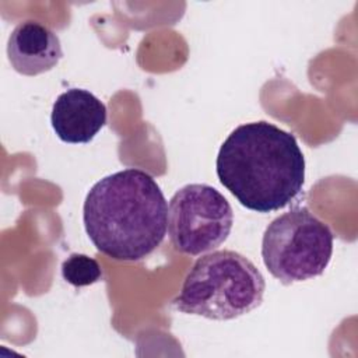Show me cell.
Here are the masks:
<instances>
[{"label":"cell","instance_id":"obj_6","mask_svg":"<svg viewBox=\"0 0 358 358\" xmlns=\"http://www.w3.org/2000/svg\"><path fill=\"white\" fill-rule=\"evenodd\" d=\"M56 136L70 144L90 143L106 123V106L92 92L70 88L62 92L50 113Z\"/></svg>","mask_w":358,"mask_h":358},{"label":"cell","instance_id":"obj_5","mask_svg":"<svg viewBox=\"0 0 358 358\" xmlns=\"http://www.w3.org/2000/svg\"><path fill=\"white\" fill-rule=\"evenodd\" d=\"M232 224L229 201L210 185H186L169 200L166 229L173 248L180 253L197 256L221 246Z\"/></svg>","mask_w":358,"mask_h":358},{"label":"cell","instance_id":"obj_2","mask_svg":"<svg viewBox=\"0 0 358 358\" xmlns=\"http://www.w3.org/2000/svg\"><path fill=\"white\" fill-rule=\"evenodd\" d=\"M83 221L88 238L103 255L137 262L151 255L168 228V204L154 178L126 168L98 180L87 193Z\"/></svg>","mask_w":358,"mask_h":358},{"label":"cell","instance_id":"obj_3","mask_svg":"<svg viewBox=\"0 0 358 358\" xmlns=\"http://www.w3.org/2000/svg\"><path fill=\"white\" fill-rule=\"evenodd\" d=\"M266 281L243 255L215 250L199 257L172 301L183 313L211 320H232L263 302Z\"/></svg>","mask_w":358,"mask_h":358},{"label":"cell","instance_id":"obj_1","mask_svg":"<svg viewBox=\"0 0 358 358\" xmlns=\"http://www.w3.org/2000/svg\"><path fill=\"white\" fill-rule=\"evenodd\" d=\"M215 171L221 185L257 213L284 208L305 183V158L295 136L266 120L235 127L220 147Z\"/></svg>","mask_w":358,"mask_h":358},{"label":"cell","instance_id":"obj_8","mask_svg":"<svg viewBox=\"0 0 358 358\" xmlns=\"http://www.w3.org/2000/svg\"><path fill=\"white\" fill-rule=\"evenodd\" d=\"M62 275L73 287H87L102 278L99 263L83 253H71L62 263Z\"/></svg>","mask_w":358,"mask_h":358},{"label":"cell","instance_id":"obj_7","mask_svg":"<svg viewBox=\"0 0 358 358\" xmlns=\"http://www.w3.org/2000/svg\"><path fill=\"white\" fill-rule=\"evenodd\" d=\"M11 67L24 76H38L52 70L62 59L60 39L48 25L25 20L15 25L7 42Z\"/></svg>","mask_w":358,"mask_h":358},{"label":"cell","instance_id":"obj_4","mask_svg":"<svg viewBox=\"0 0 358 358\" xmlns=\"http://www.w3.org/2000/svg\"><path fill=\"white\" fill-rule=\"evenodd\" d=\"M333 232L306 207L274 218L262 239L263 263L284 285L324 273L333 255Z\"/></svg>","mask_w":358,"mask_h":358}]
</instances>
